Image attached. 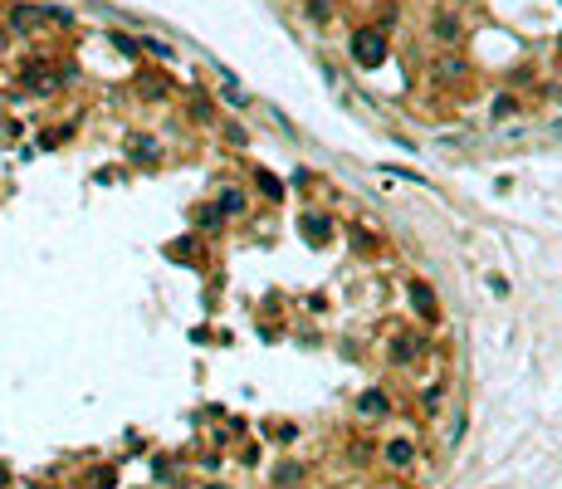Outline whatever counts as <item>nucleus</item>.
Instances as JSON below:
<instances>
[{
	"instance_id": "10",
	"label": "nucleus",
	"mask_w": 562,
	"mask_h": 489,
	"mask_svg": "<svg viewBox=\"0 0 562 489\" xmlns=\"http://www.w3.org/2000/svg\"><path fill=\"white\" fill-rule=\"evenodd\" d=\"M362 411H386V397H381V392H367V397H362Z\"/></svg>"
},
{
	"instance_id": "14",
	"label": "nucleus",
	"mask_w": 562,
	"mask_h": 489,
	"mask_svg": "<svg viewBox=\"0 0 562 489\" xmlns=\"http://www.w3.org/2000/svg\"><path fill=\"white\" fill-rule=\"evenodd\" d=\"M0 39H6V34H0ZM0 49H6V44H0Z\"/></svg>"
},
{
	"instance_id": "4",
	"label": "nucleus",
	"mask_w": 562,
	"mask_h": 489,
	"mask_svg": "<svg viewBox=\"0 0 562 489\" xmlns=\"http://www.w3.org/2000/svg\"><path fill=\"white\" fill-rule=\"evenodd\" d=\"M245 206H250V201H245L240 186H225V191H220V215H240Z\"/></svg>"
},
{
	"instance_id": "7",
	"label": "nucleus",
	"mask_w": 562,
	"mask_h": 489,
	"mask_svg": "<svg viewBox=\"0 0 562 489\" xmlns=\"http://www.w3.org/2000/svg\"><path fill=\"white\" fill-rule=\"evenodd\" d=\"M308 20L313 25H328L332 20V0H308Z\"/></svg>"
},
{
	"instance_id": "8",
	"label": "nucleus",
	"mask_w": 562,
	"mask_h": 489,
	"mask_svg": "<svg viewBox=\"0 0 562 489\" xmlns=\"http://www.w3.org/2000/svg\"><path fill=\"white\" fill-rule=\"evenodd\" d=\"M259 186H264V196H269V201H284V186H279L274 177H259Z\"/></svg>"
},
{
	"instance_id": "9",
	"label": "nucleus",
	"mask_w": 562,
	"mask_h": 489,
	"mask_svg": "<svg viewBox=\"0 0 562 489\" xmlns=\"http://www.w3.org/2000/svg\"><path fill=\"white\" fill-rule=\"evenodd\" d=\"M303 226H308V235H318V240H323V235H328V230H332V226H328V221H323V215H308V221H303Z\"/></svg>"
},
{
	"instance_id": "11",
	"label": "nucleus",
	"mask_w": 562,
	"mask_h": 489,
	"mask_svg": "<svg viewBox=\"0 0 562 489\" xmlns=\"http://www.w3.org/2000/svg\"><path fill=\"white\" fill-rule=\"evenodd\" d=\"M489 113H494V118H509V113H514V98H494Z\"/></svg>"
},
{
	"instance_id": "12",
	"label": "nucleus",
	"mask_w": 562,
	"mask_h": 489,
	"mask_svg": "<svg viewBox=\"0 0 562 489\" xmlns=\"http://www.w3.org/2000/svg\"><path fill=\"white\" fill-rule=\"evenodd\" d=\"M142 44H147V49H152V54H157V59H172V49H166V44H161V39H142Z\"/></svg>"
},
{
	"instance_id": "6",
	"label": "nucleus",
	"mask_w": 562,
	"mask_h": 489,
	"mask_svg": "<svg viewBox=\"0 0 562 489\" xmlns=\"http://www.w3.org/2000/svg\"><path fill=\"white\" fill-rule=\"evenodd\" d=\"M411 303H416L425 318H435V294H430L425 284H411Z\"/></svg>"
},
{
	"instance_id": "1",
	"label": "nucleus",
	"mask_w": 562,
	"mask_h": 489,
	"mask_svg": "<svg viewBox=\"0 0 562 489\" xmlns=\"http://www.w3.org/2000/svg\"><path fill=\"white\" fill-rule=\"evenodd\" d=\"M352 59H357L362 69H377V64L386 59V34H381V30H357V34H352Z\"/></svg>"
},
{
	"instance_id": "13",
	"label": "nucleus",
	"mask_w": 562,
	"mask_h": 489,
	"mask_svg": "<svg viewBox=\"0 0 562 489\" xmlns=\"http://www.w3.org/2000/svg\"><path fill=\"white\" fill-rule=\"evenodd\" d=\"M274 479H279V484H294V479H303V470H294V465H289V470H279Z\"/></svg>"
},
{
	"instance_id": "2",
	"label": "nucleus",
	"mask_w": 562,
	"mask_h": 489,
	"mask_svg": "<svg viewBox=\"0 0 562 489\" xmlns=\"http://www.w3.org/2000/svg\"><path fill=\"white\" fill-rule=\"evenodd\" d=\"M381 460H386L391 470H411V465H416V441H411V436H391L386 450H381Z\"/></svg>"
},
{
	"instance_id": "3",
	"label": "nucleus",
	"mask_w": 562,
	"mask_h": 489,
	"mask_svg": "<svg viewBox=\"0 0 562 489\" xmlns=\"http://www.w3.org/2000/svg\"><path fill=\"white\" fill-rule=\"evenodd\" d=\"M430 30H435V39H440V44H455V39H460V15H455V10H440Z\"/></svg>"
},
{
	"instance_id": "5",
	"label": "nucleus",
	"mask_w": 562,
	"mask_h": 489,
	"mask_svg": "<svg viewBox=\"0 0 562 489\" xmlns=\"http://www.w3.org/2000/svg\"><path fill=\"white\" fill-rule=\"evenodd\" d=\"M460 74H465V64L455 59V54H445V59L435 64V83H450V79H460Z\"/></svg>"
}]
</instances>
